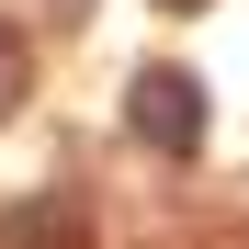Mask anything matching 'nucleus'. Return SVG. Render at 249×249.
Wrapping results in <instances>:
<instances>
[{"instance_id": "1", "label": "nucleus", "mask_w": 249, "mask_h": 249, "mask_svg": "<svg viewBox=\"0 0 249 249\" xmlns=\"http://www.w3.org/2000/svg\"><path fill=\"white\" fill-rule=\"evenodd\" d=\"M204 124H215V102H204L193 68H136L124 79V136H136L147 159H193Z\"/></svg>"}, {"instance_id": "2", "label": "nucleus", "mask_w": 249, "mask_h": 249, "mask_svg": "<svg viewBox=\"0 0 249 249\" xmlns=\"http://www.w3.org/2000/svg\"><path fill=\"white\" fill-rule=\"evenodd\" d=\"M0 249H91V204L79 193H23L0 215Z\"/></svg>"}, {"instance_id": "3", "label": "nucleus", "mask_w": 249, "mask_h": 249, "mask_svg": "<svg viewBox=\"0 0 249 249\" xmlns=\"http://www.w3.org/2000/svg\"><path fill=\"white\" fill-rule=\"evenodd\" d=\"M23 91H34V46H23V23L0 12V124L23 113Z\"/></svg>"}, {"instance_id": "4", "label": "nucleus", "mask_w": 249, "mask_h": 249, "mask_svg": "<svg viewBox=\"0 0 249 249\" xmlns=\"http://www.w3.org/2000/svg\"><path fill=\"white\" fill-rule=\"evenodd\" d=\"M159 12H204V0H159Z\"/></svg>"}]
</instances>
